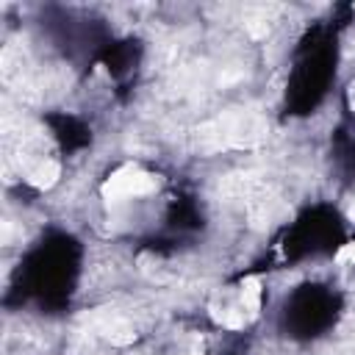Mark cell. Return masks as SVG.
<instances>
[{
	"mask_svg": "<svg viewBox=\"0 0 355 355\" xmlns=\"http://www.w3.org/2000/svg\"><path fill=\"white\" fill-rule=\"evenodd\" d=\"M241 305L250 311V316H255L261 311V280L255 275L244 277V283H241Z\"/></svg>",
	"mask_w": 355,
	"mask_h": 355,
	"instance_id": "3957f363",
	"label": "cell"
},
{
	"mask_svg": "<svg viewBox=\"0 0 355 355\" xmlns=\"http://www.w3.org/2000/svg\"><path fill=\"white\" fill-rule=\"evenodd\" d=\"M214 319L219 322V324H225V327H244V316H241V311H233V308H222V313L214 308Z\"/></svg>",
	"mask_w": 355,
	"mask_h": 355,
	"instance_id": "5b68a950",
	"label": "cell"
},
{
	"mask_svg": "<svg viewBox=\"0 0 355 355\" xmlns=\"http://www.w3.org/2000/svg\"><path fill=\"white\" fill-rule=\"evenodd\" d=\"M158 189V180L150 172H141L139 166L128 164L122 169H116L105 183H103V197L108 202H122L128 197H141Z\"/></svg>",
	"mask_w": 355,
	"mask_h": 355,
	"instance_id": "6da1fadb",
	"label": "cell"
},
{
	"mask_svg": "<svg viewBox=\"0 0 355 355\" xmlns=\"http://www.w3.org/2000/svg\"><path fill=\"white\" fill-rule=\"evenodd\" d=\"M58 175H61V166H58L55 161H42L36 169H31L28 180H31V186H36V189H50V186L58 180Z\"/></svg>",
	"mask_w": 355,
	"mask_h": 355,
	"instance_id": "7a4b0ae2",
	"label": "cell"
},
{
	"mask_svg": "<svg viewBox=\"0 0 355 355\" xmlns=\"http://www.w3.org/2000/svg\"><path fill=\"white\" fill-rule=\"evenodd\" d=\"M105 336L111 338V344H130L133 338H136V333H133V327H128L122 319H116V322H111L108 327H105Z\"/></svg>",
	"mask_w": 355,
	"mask_h": 355,
	"instance_id": "277c9868",
	"label": "cell"
},
{
	"mask_svg": "<svg viewBox=\"0 0 355 355\" xmlns=\"http://www.w3.org/2000/svg\"><path fill=\"white\" fill-rule=\"evenodd\" d=\"M336 261H338V263H355V241L344 244V247L336 252Z\"/></svg>",
	"mask_w": 355,
	"mask_h": 355,
	"instance_id": "8992f818",
	"label": "cell"
}]
</instances>
